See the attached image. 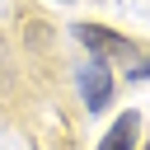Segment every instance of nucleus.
I'll use <instances>...</instances> for the list:
<instances>
[{"instance_id": "1", "label": "nucleus", "mask_w": 150, "mask_h": 150, "mask_svg": "<svg viewBox=\"0 0 150 150\" xmlns=\"http://www.w3.org/2000/svg\"><path fill=\"white\" fill-rule=\"evenodd\" d=\"M70 33L94 52V61H103V66H127L136 80H145V75H150V61H145L127 38H117L112 28H103V23H75Z\"/></svg>"}, {"instance_id": "2", "label": "nucleus", "mask_w": 150, "mask_h": 150, "mask_svg": "<svg viewBox=\"0 0 150 150\" xmlns=\"http://www.w3.org/2000/svg\"><path fill=\"white\" fill-rule=\"evenodd\" d=\"M75 80H80V98H84L89 112L108 108V98H112V70H108L103 61H84Z\"/></svg>"}, {"instance_id": "3", "label": "nucleus", "mask_w": 150, "mask_h": 150, "mask_svg": "<svg viewBox=\"0 0 150 150\" xmlns=\"http://www.w3.org/2000/svg\"><path fill=\"white\" fill-rule=\"evenodd\" d=\"M136 127H141V117H136V112H122V117L108 127V136H103L98 150H136Z\"/></svg>"}, {"instance_id": "4", "label": "nucleus", "mask_w": 150, "mask_h": 150, "mask_svg": "<svg viewBox=\"0 0 150 150\" xmlns=\"http://www.w3.org/2000/svg\"><path fill=\"white\" fill-rule=\"evenodd\" d=\"M14 84V66H9V52H5V38H0V94H9Z\"/></svg>"}, {"instance_id": "5", "label": "nucleus", "mask_w": 150, "mask_h": 150, "mask_svg": "<svg viewBox=\"0 0 150 150\" xmlns=\"http://www.w3.org/2000/svg\"><path fill=\"white\" fill-rule=\"evenodd\" d=\"M145 150H150V145H145Z\"/></svg>"}]
</instances>
